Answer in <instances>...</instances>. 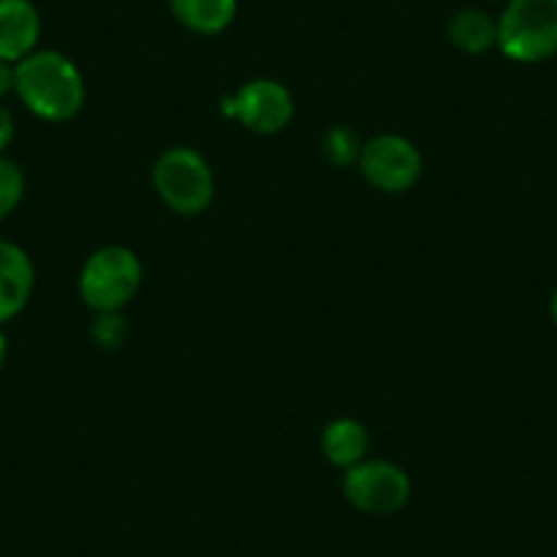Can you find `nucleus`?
Returning <instances> with one entry per match:
<instances>
[{
  "mask_svg": "<svg viewBox=\"0 0 557 557\" xmlns=\"http://www.w3.org/2000/svg\"><path fill=\"white\" fill-rule=\"evenodd\" d=\"M14 94L36 117L63 123L83 110L85 79L63 52L36 50L14 63Z\"/></svg>",
  "mask_w": 557,
  "mask_h": 557,
  "instance_id": "1",
  "label": "nucleus"
},
{
  "mask_svg": "<svg viewBox=\"0 0 557 557\" xmlns=\"http://www.w3.org/2000/svg\"><path fill=\"white\" fill-rule=\"evenodd\" d=\"M153 189L178 216H200L216 197V181L208 159L195 148H170L153 164Z\"/></svg>",
  "mask_w": 557,
  "mask_h": 557,
  "instance_id": "2",
  "label": "nucleus"
},
{
  "mask_svg": "<svg viewBox=\"0 0 557 557\" xmlns=\"http://www.w3.org/2000/svg\"><path fill=\"white\" fill-rule=\"evenodd\" d=\"M143 285V262L126 246H104L79 271V298L96 314L121 312Z\"/></svg>",
  "mask_w": 557,
  "mask_h": 557,
  "instance_id": "3",
  "label": "nucleus"
},
{
  "mask_svg": "<svg viewBox=\"0 0 557 557\" xmlns=\"http://www.w3.org/2000/svg\"><path fill=\"white\" fill-rule=\"evenodd\" d=\"M497 47L517 63L557 55V0H508L497 20Z\"/></svg>",
  "mask_w": 557,
  "mask_h": 557,
  "instance_id": "4",
  "label": "nucleus"
},
{
  "mask_svg": "<svg viewBox=\"0 0 557 557\" xmlns=\"http://www.w3.org/2000/svg\"><path fill=\"white\" fill-rule=\"evenodd\" d=\"M345 497L352 508L372 517L401 511L410 500V475L385 459H363L345 470Z\"/></svg>",
  "mask_w": 557,
  "mask_h": 557,
  "instance_id": "5",
  "label": "nucleus"
},
{
  "mask_svg": "<svg viewBox=\"0 0 557 557\" xmlns=\"http://www.w3.org/2000/svg\"><path fill=\"white\" fill-rule=\"evenodd\" d=\"M358 170L377 191L401 195L418 184L424 173V159L410 139L399 134H380L361 146Z\"/></svg>",
  "mask_w": 557,
  "mask_h": 557,
  "instance_id": "6",
  "label": "nucleus"
},
{
  "mask_svg": "<svg viewBox=\"0 0 557 557\" xmlns=\"http://www.w3.org/2000/svg\"><path fill=\"white\" fill-rule=\"evenodd\" d=\"M224 112L255 134H278L290 126L296 104L285 85L276 79L257 77L240 85L238 94L227 99Z\"/></svg>",
  "mask_w": 557,
  "mask_h": 557,
  "instance_id": "7",
  "label": "nucleus"
},
{
  "mask_svg": "<svg viewBox=\"0 0 557 557\" xmlns=\"http://www.w3.org/2000/svg\"><path fill=\"white\" fill-rule=\"evenodd\" d=\"M36 285V268L28 251L0 238V325L28 307Z\"/></svg>",
  "mask_w": 557,
  "mask_h": 557,
  "instance_id": "8",
  "label": "nucleus"
},
{
  "mask_svg": "<svg viewBox=\"0 0 557 557\" xmlns=\"http://www.w3.org/2000/svg\"><path fill=\"white\" fill-rule=\"evenodd\" d=\"M41 17L34 0H0V61L20 63L36 52Z\"/></svg>",
  "mask_w": 557,
  "mask_h": 557,
  "instance_id": "9",
  "label": "nucleus"
},
{
  "mask_svg": "<svg viewBox=\"0 0 557 557\" xmlns=\"http://www.w3.org/2000/svg\"><path fill=\"white\" fill-rule=\"evenodd\" d=\"M173 17L197 36H216L233 25L238 0H168Z\"/></svg>",
  "mask_w": 557,
  "mask_h": 557,
  "instance_id": "10",
  "label": "nucleus"
},
{
  "mask_svg": "<svg viewBox=\"0 0 557 557\" xmlns=\"http://www.w3.org/2000/svg\"><path fill=\"white\" fill-rule=\"evenodd\" d=\"M325 459L336 468L347 470L352 465L363 462L369 451V432L356 418H336L323 430L320 437Z\"/></svg>",
  "mask_w": 557,
  "mask_h": 557,
  "instance_id": "11",
  "label": "nucleus"
},
{
  "mask_svg": "<svg viewBox=\"0 0 557 557\" xmlns=\"http://www.w3.org/2000/svg\"><path fill=\"white\" fill-rule=\"evenodd\" d=\"M448 41L468 55H484L497 45V23L481 9H459L448 20Z\"/></svg>",
  "mask_w": 557,
  "mask_h": 557,
  "instance_id": "12",
  "label": "nucleus"
},
{
  "mask_svg": "<svg viewBox=\"0 0 557 557\" xmlns=\"http://www.w3.org/2000/svg\"><path fill=\"white\" fill-rule=\"evenodd\" d=\"M25 197V173L17 162L0 157V222L12 216Z\"/></svg>",
  "mask_w": 557,
  "mask_h": 557,
  "instance_id": "13",
  "label": "nucleus"
},
{
  "mask_svg": "<svg viewBox=\"0 0 557 557\" xmlns=\"http://www.w3.org/2000/svg\"><path fill=\"white\" fill-rule=\"evenodd\" d=\"M361 146L358 143V134L347 126H334L323 137V153L331 164L336 168H347V164H358L361 157Z\"/></svg>",
  "mask_w": 557,
  "mask_h": 557,
  "instance_id": "14",
  "label": "nucleus"
},
{
  "mask_svg": "<svg viewBox=\"0 0 557 557\" xmlns=\"http://www.w3.org/2000/svg\"><path fill=\"white\" fill-rule=\"evenodd\" d=\"M90 334H94L96 345L99 347H107V350H115V347L123 345V339H126L128 329L126 323H123L121 312H110V314H99L94 323V329H90Z\"/></svg>",
  "mask_w": 557,
  "mask_h": 557,
  "instance_id": "15",
  "label": "nucleus"
},
{
  "mask_svg": "<svg viewBox=\"0 0 557 557\" xmlns=\"http://www.w3.org/2000/svg\"><path fill=\"white\" fill-rule=\"evenodd\" d=\"M14 139V117L7 107L0 104V157L7 153V148L12 146Z\"/></svg>",
  "mask_w": 557,
  "mask_h": 557,
  "instance_id": "16",
  "label": "nucleus"
},
{
  "mask_svg": "<svg viewBox=\"0 0 557 557\" xmlns=\"http://www.w3.org/2000/svg\"><path fill=\"white\" fill-rule=\"evenodd\" d=\"M14 90V63L0 61V99Z\"/></svg>",
  "mask_w": 557,
  "mask_h": 557,
  "instance_id": "17",
  "label": "nucleus"
},
{
  "mask_svg": "<svg viewBox=\"0 0 557 557\" xmlns=\"http://www.w3.org/2000/svg\"><path fill=\"white\" fill-rule=\"evenodd\" d=\"M7 358H9V342H7V334L0 331V369L7 367Z\"/></svg>",
  "mask_w": 557,
  "mask_h": 557,
  "instance_id": "18",
  "label": "nucleus"
},
{
  "mask_svg": "<svg viewBox=\"0 0 557 557\" xmlns=\"http://www.w3.org/2000/svg\"><path fill=\"white\" fill-rule=\"evenodd\" d=\"M549 312H552V320H555V325H557V290H555V296H552V301H549Z\"/></svg>",
  "mask_w": 557,
  "mask_h": 557,
  "instance_id": "19",
  "label": "nucleus"
}]
</instances>
